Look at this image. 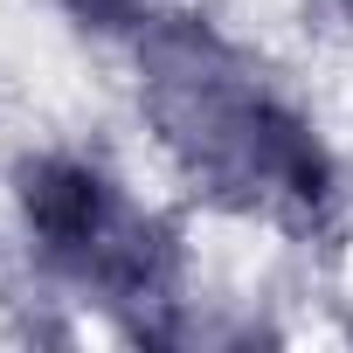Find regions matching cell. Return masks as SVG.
I'll return each instance as SVG.
<instances>
[{
    "label": "cell",
    "mask_w": 353,
    "mask_h": 353,
    "mask_svg": "<svg viewBox=\"0 0 353 353\" xmlns=\"http://www.w3.org/2000/svg\"><path fill=\"white\" fill-rule=\"evenodd\" d=\"M139 70L166 152L215 201L250 215H312L332 194V166L312 125L215 28L166 14L159 28L139 35Z\"/></svg>",
    "instance_id": "obj_1"
},
{
    "label": "cell",
    "mask_w": 353,
    "mask_h": 353,
    "mask_svg": "<svg viewBox=\"0 0 353 353\" xmlns=\"http://www.w3.org/2000/svg\"><path fill=\"white\" fill-rule=\"evenodd\" d=\"M21 215L35 250L104 305H159L173 291L166 229L90 159H28L21 166Z\"/></svg>",
    "instance_id": "obj_2"
},
{
    "label": "cell",
    "mask_w": 353,
    "mask_h": 353,
    "mask_svg": "<svg viewBox=\"0 0 353 353\" xmlns=\"http://www.w3.org/2000/svg\"><path fill=\"white\" fill-rule=\"evenodd\" d=\"M63 8L90 28H111V35H145L173 14V0H63Z\"/></svg>",
    "instance_id": "obj_3"
}]
</instances>
